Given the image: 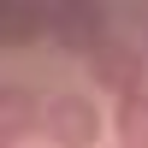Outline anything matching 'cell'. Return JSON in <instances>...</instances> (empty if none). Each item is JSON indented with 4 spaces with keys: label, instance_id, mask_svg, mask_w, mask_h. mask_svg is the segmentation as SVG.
<instances>
[{
    "label": "cell",
    "instance_id": "277c9868",
    "mask_svg": "<svg viewBox=\"0 0 148 148\" xmlns=\"http://www.w3.org/2000/svg\"><path fill=\"white\" fill-rule=\"evenodd\" d=\"M36 130H42V101H36V89H24V83H0V142H30Z\"/></svg>",
    "mask_w": 148,
    "mask_h": 148
},
{
    "label": "cell",
    "instance_id": "6da1fadb",
    "mask_svg": "<svg viewBox=\"0 0 148 148\" xmlns=\"http://www.w3.org/2000/svg\"><path fill=\"white\" fill-rule=\"evenodd\" d=\"M83 65H89V83H95V89L119 95V101H125V95H136L142 77H148V53L130 42V36H119V30H107L101 42L83 53Z\"/></svg>",
    "mask_w": 148,
    "mask_h": 148
},
{
    "label": "cell",
    "instance_id": "7a4b0ae2",
    "mask_svg": "<svg viewBox=\"0 0 148 148\" xmlns=\"http://www.w3.org/2000/svg\"><path fill=\"white\" fill-rule=\"evenodd\" d=\"M42 130H47L53 148H95L101 142V107H95L89 95L65 89V95H53V101L42 107Z\"/></svg>",
    "mask_w": 148,
    "mask_h": 148
},
{
    "label": "cell",
    "instance_id": "ba28073f",
    "mask_svg": "<svg viewBox=\"0 0 148 148\" xmlns=\"http://www.w3.org/2000/svg\"><path fill=\"white\" fill-rule=\"evenodd\" d=\"M142 53H148V42H142Z\"/></svg>",
    "mask_w": 148,
    "mask_h": 148
},
{
    "label": "cell",
    "instance_id": "5b68a950",
    "mask_svg": "<svg viewBox=\"0 0 148 148\" xmlns=\"http://www.w3.org/2000/svg\"><path fill=\"white\" fill-rule=\"evenodd\" d=\"M113 136H119V148H148V89L125 95L113 107Z\"/></svg>",
    "mask_w": 148,
    "mask_h": 148
},
{
    "label": "cell",
    "instance_id": "8992f818",
    "mask_svg": "<svg viewBox=\"0 0 148 148\" xmlns=\"http://www.w3.org/2000/svg\"><path fill=\"white\" fill-rule=\"evenodd\" d=\"M47 36V12L42 6H0V42L24 47V42H42Z\"/></svg>",
    "mask_w": 148,
    "mask_h": 148
},
{
    "label": "cell",
    "instance_id": "52a82bcc",
    "mask_svg": "<svg viewBox=\"0 0 148 148\" xmlns=\"http://www.w3.org/2000/svg\"><path fill=\"white\" fill-rule=\"evenodd\" d=\"M0 148H12V142H0Z\"/></svg>",
    "mask_w": 148,
    "mask_h": 148
},
{
    "label": "cell",
    "instance_id": "3957f363",
    "mask_svg": "<svg viewBox=\"0 0 148 148\" xmlns=\"http://www.w3.org/2000/svg\"><path fill=\"white\" fill-rule=\"evenodd\" d=\"M107 30H113V24H107V12H101V6H53V12H47V36H53L59 47H71L77 59L89 53Z\"/></svg>",
    "mask_w": 148,
    "mask_h": 148
}]
</instances>
